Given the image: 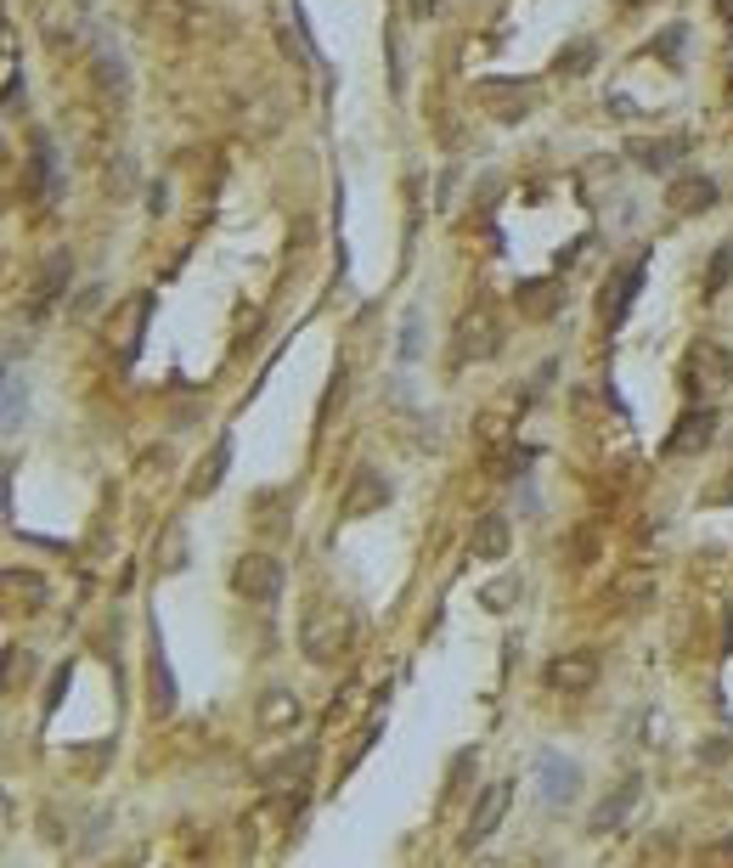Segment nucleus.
<instances>
[{
	"label": "nucleus",
	"instance_id": "obj_26",
	"mask_svg": "<svg viewBox=\"0 0 733 868\" xmlns=\"http://www.w3.org/2000/svg\"><path fill=\"white\" fill-rule=\"evenodd\" d=\"M728 272H733V249L722 243V249L711 254V272H706V299H717V293L728 288Z\"/></svg>",
	"mask_w": 733,
	"mask_h": 868
},
{
	"label": "nucleus",
	"instance_id": "obj_14",
	"mask_svg": "<svg viewBox=\"0 0 733 868\" xmlns=\"http://www.w3.org/2000/svg\"><path fill=\"white\" fill-rule=\"evenodd\" d=\"M474 558H508V519L503 514H480V525H474Z\"/></svg>",
	"mask_w": 733,
	"mask_h": 868
},
{
	"label": "nucleus",
	"instance_id": "obj_15",
	"mask_svg": "<svg viewBox=\"0 0 733 868\" xmlns=\"http://www.w3.org/2000/svg\"><path fill=\"white\" fill-rule=\"evenodd\" d=\"M7 598H12V604H23V610H40L46 598H51V587L35 570H7Z\"/></svg>",
	"mask_w": 733,
	"mask_h": 868
},
{
	"label": "nucleus",
	"instance_id": "obj_8",
	"mask_svg": "<svg viewBox=\"0 0 733 868\" xmlns=\"http://www.w3.org/2000/svg\"><path fill=\"white\" fill-rule=\"evenodd\" d=\"M711 434H717V418H711V407L706 412H683L677 418V429L665 434V457H694V451H706L711 446Z\"/></svg>",
	"mask_w": 733,
	"mask_h": 868
},
{
	"label": "nucleus",
	"instance_id": "obj_31",
	"mask_svg": "<svg viewBox=\"0 0 733 868\" xmlns=\"http://www.w3.org/2000/svg\"><path fill=\"white\" fill-rule=\"evenodd\" d=\"M401 350H407V355H418V311L407 316V339H401Z\"/></svg>",
	"mask_w": 733,
	"mask_h": 868
},
{
	"label": "nucleus",
	"instance_id": "obj_25",
	"mask_svg": "<svg viewBox=\"0 0 733 868\" xmlns=\"http://www.w3.org/2000/svg\"><path fill=\"white\" fill-rule=\"evenodd\" d=\"M305 773H311V750H299L283 767H272V789H293V779H305Z\"/></svg>",
	"mask_w": 733,
	"mask_h": 868
},
{
	"label": "nucleus",
	"instance_id": "obj_28",
	"mask_svg": "<svg viewBox=\"0 0 733 868\" xmlns=\"http://www.w3.org/2000/svg\"><path fill=\"white\" fill-rule=\"evenodd\" d=\"M17 423H23V378L12 373L7 378V429H17Z\"/></svg>",
	"mask_w": 733,
	"mask_h": 868
},
{
	"label": "nucleus",
	"instance_id": "obj_2",
	"mask_svg": "<svg viewBox=\"0 0 733 868\" xmlns=\"http://www.w3.org/2000/svg\"><path fill=\"white\" fill-rule=\"evenodd\" d=\"M728 378H733L728 350L711 345V339H699V345L688 350V361H683V389H688L694 400H717V395L728 389Z\"/></svg>",
	"mask_w": 733,
	"mask_h": 868
},
{
	"label": "nucleus",
	"instance_id": "obj_34",
	"mask_svg": "<svg viewBox=\"0 0 733 868\" xmlns=\"http://www.w3.org/2000/svg\"><path fill=\"white\" fill-rule=\"evenodd\" d=\"M728 108H733V80H728Z\"/></svg>",
	"mask_w": 733,
	"mask_h": 868
},
{
	"label": "nucleus",
	"instance_id": "obj_3",
	"mask_svg": "<svg viewBox=\"0 0 733 868\" xmlns=\"http://www.w3.org/2000/svg\"><path fill=\"white\" fill-rule=\"evenodd\" d=\"M231 587H238L249 604H277L283 592V564L272 553H243L238 570H231Z\"/></svg>",
	"mask_w": 733,
	"mask_h": 868
},
{
	"label": "nucleus",
	"instance_id": "obj_13",
	"mask_svg": "<svg viewBox=\"0 0 733 868\" xmlns=\"http://www.w3.org/2000/svg\"><path fill=\"white\" fill-rule=\"evenodd\" d=\"M683 153H688V142H677V136H660V142H632V158H638L649 176H672L677 164H683Z\"/></svg>",
	"mask_w": 733,
	"mask_h": 868
},
{
	"label": "nucleus",
	"instance_id": "obj_22",
	"mask_svg": "<svg viewBox=\"0 0 733 868\" xmlns=\"http://www.w3.org/2000/svg\"><path fill=\"white\" fill-rule=\"evenodd\" d=\"M519 311L525 316H553L558 311V288L553 282H525L519 288Z\"/></svg>",
	"mask_w": 733,
	"mask_h": 868
},
{
	"label": "nucleus",
	"instance_id": "obj_4",
	"mask_svg": "<svg viewBox=\"0 0 733 868\" xmlns=\"http://www.w3.org/2000/svg\"><path fill=\"white\" fill-rule=\"evenodd\" d=\"M598 683V654L592 649H564L548 660V688L553 694H592Z\"/></svg>",
	"mask_w": 733,
	"mask_h": 868
},
{
	"label": "nucleus",
	"instance_id": "obj_6",
	"mask_svg": "<svg viewBox=\"0 0 733 868\" xmlns=\"http://www.w3.org/2000/svg\"><path fill=\"white\" fill-rule=\"evenodd\" d=\"M537 779H542V800H548V807H570L576 789H581V767L553 756V750H542L537 756Z\"/></svg>",
	"mask_w": 733,
	"mask_h": 868
},
{
	"label": "nucleus",
	"instance_id": "obj_1",
	"mask_svg": "<svg viewBox=\"0 0 733 868\" xmlns=\"http://www.w3.org/2000/svg\"><path fill=\"white\" fill-rule=\"evenodd\" d=\"M356 638V615L350 604H333V598H322V604L305 610V620H299V649H305V660L316 665H333Z\"/></svg>",
	"mask_w": 733,
	"mask_h": 868
},
{
	"label": "nucleus",
	"instance_id": "obj_10",
	"mask_svg": "<svg viewBox=\"0 0 733 868\" xmlns=\"http://www.w3.org/2000/svg\"><path fill=\"white\" fill-rule=\"evenodd\" d=\"M638 795H644V779H626L615 795L598 800V812H592V834H615V829L632 818V807H638Z\"/></svg>",
	"mask_w": 733,
	"mask_h": 868
},
{
	"label": "nucleus",
	"instance_id": "obj_19",
	"mask_svg": "<svg viewBox=\"0 0 733 868\" xmlns=\"http://www.w3.org/2000/svg\"><path fill=\"white\" fill-rule=\"evenodd\" d=\"M226 462H231V441H215V451L197 462V474H192V496H209L226 480Z\"/></svg>",
	"mask_w": 733,
	"mask_h": 868
},
{
	"label": "nucleus",
	"instance_id": "obj_17",
	"mask_svg": "<svg viewBox=\"0 0 733 868\" xmlns=\"http://www.w3.org/2000/svg\"><path fill=\"white\" fill-rule=\"evenodd\" d=\"M649 592H654V576H649V570H626V576L610 587V604H621V610H644Z\"/></svg>",
	"mask_w": 733,
	"mask_h": 868
},
{
	"label": "nucleus",
	"instance_id": "obj_5",
	"mask_svg": "<svg viewBox=\"0 0 733 868\" xmlns=\"http://www.w3.org/2000/svg\"><path fill=\"white\" fill-rule=\"evenodd\" d=\"M496 350H503V327H496L485 305L457 322V361H491Z\"/></svg>",
	"mask_w": 733,
	"mask_h": 868
},
{
	"label": "nucleus",
	"instance_id": "obj_9",
	"mask_svg": "<svg viewBox=\"0 0 733 868\" xmlns=\"http://www.w3.org/2000/svg\"><path fill=\"white\" fill-rule=\"evenodd\" d=\"M384 503H389V480L378 469H361L350 480V491H345V519H366V514H378Z\"/></svg>",
	"mask_w": 733,
	"mask_h": 868
},
{
	"label": "nucleus",
	"instance_id": "obj_24",
	"mask_svg": "<svg viewBox=\"0 0 733 868\" xmlns=\"http://www.w3.org/2000/svg\"><path fill=\"white\" fill-rule=\"evenodd\" d=\"M96 74H103V85H108V91H124V85H130V74H124V57H119V51H108V46L96 51Z\"/></svg>",
	"mask_w": 733,
	"mask_h": 868
},
{
	"label": "nucleus",
	"instance_id": "obj_23",
	"mask_svg": "<svg viewBox=\"0 0 733 868\" xmlns=\"http://www.w3.org/2000/svg\"><path fill=\"white\" fill-rule=\"evenodd\" d=\"M153 711H176V677L164 665V654H153Z\"/></svg>",
	"mask_w": 733,
	"mask_h": 868
},
{
	"label": "nucleus",
	"instance_id": "obj_11",
	"mask_svg": "<svg viewBox=\"0 0 733 868\" xmlns=\"http://www.w3.org/2000/svg\"><path fill=\"white\" fill-rule=\"evenodd\" d=\"M665 204H672V215H699L717 204V181L711 176H677L672 192H665Z\"/></svg>",
	"mask_w": 733,
	"mask_h": 868
},
{
	"label": "nucleus",
	"instance_id": "obj_20",
	"mask_svg": "<svg viewBox=\"0 0 733 868\" xmlns=\"http://www.w3.org/2000/svg\"><path fill=\"white\" fill-rule=\"evenodd\" d=\"M35 181H40V192H46V197H57V192H62V176H57V147H51L46 130H35Z\"/></svg>",
	"mask_w": 733,
	"mask_h": 868
},
{
	"label": "nucleus",
	"instance_id": "obj_30",
	"mask_svg": "<svg viewBox=\"0 0 733 868\" xmlns=\"http://www.w3.org/2000/svg\"><path fill=\"white\" fill-rule=\"evenodd\" d=\"M508 598H514V581H491V587H485V610L503 615V610H508Z\"/></svg>",
	"mask_w": 733,
	"mask_h": 868
},
{
	"label": "nucleus",
	"instance_id": "obj_33",
	"mask_svg": "<svg viewBox=\"0 0 733 868\" xmlns=\"http://www.w3.org/2000/svg\"><path fill=\"white\" fill-rule=\"evenodd\" d=\"M626 7H654V0H626Z\"/></svg>",
	"mask_w": 733,
	"mask_h": 868
},
{
	"label": "nucleus",
	"instance_id": "obj_27",
	"mask_svg": "<svg viewBox=\"0 0 733 868\" xmlns=\"http://www.w3.org/2000/svg\"><path fill=\"white\" fill-rule=\"evenodd\" d=\"M558 69H564V74H587V69H592V40H576V46H564Z\"/></svg>",
	"mask_w": 733,
	"mask_h": 868
},
{
	"label": "nucleus",
	"instance_id": "obj_16",
	"mask_svg": "<svg viewBox=\"0 0 733 868\" xmlns=\"http://www.w3.org/2000/svg\"><path fill=\"white\" fill-rule=\"evenodd\" d=\"M69 272H74L69 254H51V260L40 265V282H35V305H40V311H46V305H57V293L69 288Z\"/></svg>",
	"mask_w": 733,
	"mask_h": 868
},
{
	"label": "nucleus",
	"instance_id": "obj_32",
	"mask_svg": "<svg viewBox=\"0 0 733 868\" xmlns=\"http://www.w3.org/2000/svg\"><path fill=\"white\" fill-rule=\"evenodd\" d=\"M717 17H722V23L733 28V0H717Z\"/></svg>",
	"mask_w": 733,
	"mask_h": 868
},
{
	"label": "nucleus",
	"instance_id": "obj_18",
	"mask_svg": "<svg viewBox=\"0 0 733 868\" xmlns=\"http://www.w3.org/2000/svg\"><path fill=\"white\" fill-rule=\"evenodd\" d=\"M485 96L496 103V119H525L530 113V103H537V91H525V85H485Z\"/></svg>",
	"mask_w": 733,
	"mask_h": 868
},
{
	"label": "nucleus",
	"instance_id": "obj_12",
	"mask_svg": "<svg viewBox=\"0 0 733 868\" xmlns=\"http://www.w3.org/2000/svg\"><path fill=\"white\" fill-rule=\"evenodd\" d=\"M299 716H305V706H299V694H288V688H272L254 711V722L265 733H288V727H299Z\"/></svg>",
	"mask_w": 733,
	"mask_h": 868
},
{
	"label": "nucleus",
	"instance_id": "obj_7",
	"mask_svg": "<svg viewBox=\"0 0 733 868\" xmlns=\"http://www.w3.org/2000/svg\"><path fill=\"white\" fill-rule=\"evenodd\" d=\"M508 800H514V789H508V784H491V789L474 800V818H469V834H462V846L491 841V834L503 829V818H508Z\"/></svg>",
	"mask_w": 733,
	"mask_h": 868
},
{
	"label": "nucleus",
	"instance_id": "obj_29",
	"mask_svg": "<svg viewBox=\"0 0 733 868\" xmlns=\"http://www.w3.org/2000/svg\"><path fill=\"white\" fill-rule=\"evenodd\" d=\"M28 672H35V660H28V649H12V665H7V688H17Z\"/></svg>",
	"mask_w": 733,
	"mask_h": 868
},
{
	"label": "nucleus",
	"instance_id": "obj_21",
	"mask_svg": "<svg viewBox=\"0 0 733 868\" xmlns=\"http://www.w3.org/2000/svg\"><path fill=\"white\" fill-rule=\"evenodd\" d=\"M638 282H644V260H638V265H626L621 282L604 293V316H615V322H621V316H626V305L638 299Z\"/></svg>",
	"mask_w": 733,
	"mask_h": 868
}]
</instances>
